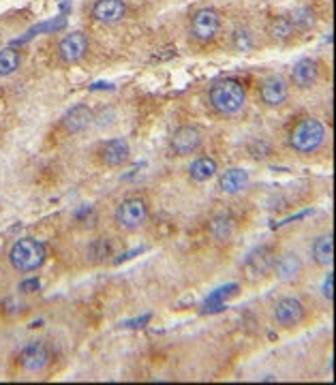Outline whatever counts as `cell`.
I'll use <instances>...</instances> for the list:
<instances>
[{
	"label": "cell",
	"mask_w": 336,
	"mask_h": 385,
	"mask_svg": "<svg viewBox=\"0 0 336 385\" xmlns=\"http://www.w3.org/2000/svg\"><path fill=\"white\" fill-rule=\"evenodd\" d=\"M234 231V221L229 217H225V214H221V217H217L213 221V234L217 240H227Z\"/></svg>",
	"instance_id": "obj_22"
},
{
	"label": "cell",
	"mask_w": 336,
	"mask_h": 385,
	"mask_svg": "<svg viewBox=\"0 0 336 385\" xmlns=\"http://www.w3.org/2000/svg\"><path fill=\"white\" fill-rule=\"evenodd\" d=\"M313 259L321 268L332 266V262H334V238H332V234L319 236L315 240V244H313Z\"/></svg>",
	"instance_id": "obj_19"
},
{
	"label": "cell",
	"mask_w": 336,
	"mask_h": 385,
	"mask_svg": "<svg viewBox=\"0 0 336 385\" xmlns=\"http://www.w3.org/2000/svg\"><path fill=\"white\" fill-rule=\"evenodd\" d=\"M291 79L302 90L313 88V86L317 83V79H319V65H317V60H313V58L298 60L296 65H293V69H291Z\"/></svg>",
	"instance_id": "obj_13"
},
{
	"label": "cell",
	"mask_w": 336,
	"mask_h": 385,
	"mask_svg": "<svg viewBox=\"0 0 336 385\" xmlns=\"http://www.w3.org/2000/svg\"><path fill=\"white\" fill-rule=\"evenodd\" d=\"M248 171L240 169V167H234V169H227L225 174L221 176V191L227 193V195H236V193H242L244 189H248Z\"/></svg>",
	"instance_id": "obj_15"
},
{
	"label": "cell",
	"mask_w": 336,
	"mask_h": 385,
	"mask_svg": "<svg viewBox=\"0 0 336 385\" xmlns=\"http://www.w3.org/2000/svg\"><path fill=\"white\" fill-rule=\"evenodd\" d=\"M272 264H274V257L270 255V250L268 248H260L253 255H248L244 268H246L248 276H262L268 270H272Z\"/></svg>",
	"instance_id": "obj_17"
},
{
	"label": "cell",
	"mask_w": 336,
	"mask_h": 385,
	"mask_svg": "<svg viewBox=\"0 0 336 385\" xmlns=\"http://www.w3.org/2000/svg\"><path fill=\"white\" fill-rule=\"evenodd\" d=\"M127 15V5L122 0H97L93 7V18L101 24H118Z\"/></svg>",
	"instance_id": "obj_14"
},
{
	"label": "cell",
	"mask_w": 336,
	"mask_h": 385,
	"mask_svg": "<svg viewBox=\"0 0 336 385\" xmlns=\"http://www.w3.org/2000/svg\"><path fill=\"white\" fill-rule=\"evenodd\" d=\"M172 150L178 156H187L199 150L201 146V131L197 126H180L178 131L172 135Z\"/></svg>",
	"instance_id": "obj_9"
},
{
	"label": "cell",
	"mask_w": 336,
	"mask_h": 385,
	"mask_svg": "<svg viewBox=\"0 0 336 385\" xmlns=\"http://www.w3.org/2000/svg\"><path fill=\"white\" fill-rule=\"evenodd\" d=\"M129 154H131L129 144H127V140H122V137L105 142L99 150L101 163L107 165V167H122L124 163L129 161Z\"/></svg>",
	"instance_id": "obj_12"
},
{
	"label": "cell",
	"mask_w": 336,
	"mask_h": 385,
	"mask_svg": "<svg viewBox=\"0 0 336 385\" xmlns=\"http://www.w3.org/2000/svg\"><path fill=\"white\" fill-rule=\"evenodd\" d=\"M302 259L296 252H283L281 257H274V264H272V272L276 274L278 281L283 283H293L302 276Z\"/></svg>",
	"instance_id": "obj_8"
},
{
	"label": "cell",
	"mask_w": 336,
	"mask_h": 385,
	"mask_svg": "<svg viewBox=\"0 0 336 385\" xmlns=\"http://www.w3.org/2000/svg\"><path fill=\"white\" fill-rule=\"evenodd\" d=\"M20 364L28 372H41L50 364V351L41 342H30L20 351Z\"/></svg>",
	"instance_id": "obj_10"
},
{
	"label": "cell",
	"mask_w": 336,
	"mask_h": 385,
	"mask_svg": "<svg viewBox=\"0 0 336 385\" xmlns=\"http://www.w3.org/2000/svg\"><path fill=\"white\" fill-rule=\"evenodd\" d=\"M90 120H93V112L86 105H75L65 114L62 124H65V128L69 133H79L90 124Z\"/></svg>",
	"instance_id": "obj_16"
},
{
	"label": "cell",
	"mask_w": 336,
	"mask_h": 385,
	"mask_svg": "<svg viewBox=\"0 0 336 385\" xmlns=\"http://www.w3.org/2000/svg\"><path fill=\"white\" fill-rule=\"evenodd\" d=\"M217 161L215 158H210V156H199L191 163L189 167V176L191 180L195 182H208L210 178H215L217 176Z\"/></svg>",
	"instance_id": "obj_18"
},
{
	"label": "cell",
	"mask_w": 336,
	"mask_h": 385,
	"mask_svg": "<svg viewBox=\"0 0 336 385\" xmlns=\"http://www.w3.org/2000/svg\"><path fill=\"white\" fill-rule=\"evenodd\" d=\"M46 257H48V252H46L43 242H39L34 238H22L9 250V262H11L13 270H18L20 274L36 272L46 264Z\"/></svg>",
	"instance_id": "obj_2"
},
{
	"label": "cell",
	"mask_w": 336,
	"mask_h": 385,
	"mask_svg": "<svg viewBox=\"0 0 336 385\" xmlns=\"http://www.w3.org/2000/svg\"><path fill=\"white\" fill-rule=\"evenodd\" d=\"M325 140V128L315 118H304L289 133V146L300 154H313Z\"/></svg>",
	"instance_id": "obj_3"
},
{
	"label": "cell",
	"mask_w": 336,
	"mask_h": 385,
	"mask_svg": "<svg viewBox=\"0 0 336 385\" xmlns=\"http://www.w3.org/2000/svg\"><path fill=\"white\" fill-rule=\"evenodd\" d=\"M296 24H293V20L289 15H278L270 22V34L272 39L276 41H289L293 36V32H296Z\"/></svg>",
	"instance_id": "obj_20"
},
{
	"label": "cell",
	"mask_w": 336,
	"mask_h": 385,
	"mask_svg": "<svg viewBox=\"0 0 336 385\" xmlns=\"http://www.w3.org/2000/svg\"><path fill=\"white\" fill-rule=\"evenodd\" d=\"M332 287H334V274L330 272L328 278L323 281V297L328 299V302H332V295H334V293H332Z\"/></svg>",
	"instance_id": "obj_24"
},
{
	"label": "cell",
	"mask_w": 336,
	"mask_h": 385,
	"mask_svg": "<svg viewBox=\"0 0 336 385\" xmlns=\"http://www.w3.org/2000/svg\"><path fill=\"white\" fill-rule=\"evenodd\" d=\"M41 285H39V281L36 278H30V281H24L22 285H20V291H24V293H32V291H36Z\"/></svg>",
	"instance_id": "obj_25"
},
{
	"label": "cell",
	"mask_w": 336,
	"mask_h": 385,
	"mask_svg": "<svg viewBox=\"0 0 336 385\" xmlns=\"http://www.w3.org/2000/svg\"><path fill=\"white\" fill-rule=\"evenodd\" d=\"M116 225L124 231H135L148 221V205L142 197H129L116 208Z\"/></svg>",
	"instance_id": "obj_5"
},
{
	"label": "cell",
	"mask_w": 336,
	"mask_h": 385,
	"mask_svg": "<svg viewBox=\"0 0 336 385\" xmlns=\"http://www.w3.org/2000/svg\"><path fill=\"white\" fill-rule=\"evenodd\" d=\"M208 97H210V105H213L221 116H236L238 112H242V107L246 103L244 86L238 79L215 81Z\"/></svg>",
	"instance_id": "obj_1"
},
{
	"label": "cell",
	"mask_w": 336,
	"mask_h": 385,
	"mask_svg": "<svg viewBox=\"0 0 336 385\" xmlns=\"http://www.w3.org/2000/svg\"><path fill=\"white\" fill-rule=\"evenodd\" d=\"M20 67V54L13 48H5L0 52V77H7L15 73Z\"/></svg>",
	"instance_id": "obj_21"
},
{
	"label": "cell",
	"mask_w": 336,
	"mask_h": 385,
	"mask_svg": "<svg viewBox=\"0 0 336 385\" xmlns=\"http://www.w3.org/2000/svg\"><path fill=\"white\" fill-rule=\"evenodd\" d=\"M221 30V13L213 7H201L191 15V36L206 46L215 41Z\"/></svg>",
	"instance_id": "obj_4"
},
{
	"label": "cell",
	"mask_w": 336,
	"mask_h": 385,
	"mask_svg": "<svg viewBox=\"0 0 336 385\" xmlns=\"http://www.w3.org/2000/svg\"><path fill=\"white\" fill-rule=\"evenodd\" d=\"M234 46H236V50L246 52V50L253 48V36L248 34V30H236L234 32Z\"/></svg>",
	"instance_id": "obj_23"
},
{
	"label": "cell",
	"mask_w": 336,
	"mask_h": 385,
	"mask_svg": "<svg viewBox=\"0 0 336 385\" xmlns=\"http://www.w3.org/2000/svg\"><path fill=\"white\" fill-rule=\"evenodd\" d=\"M88 36L83 34V32H71V34H67V36H62L60 39V43H58V56H60V60L62 62H67V65H75V62H79L83 56L88 54Z\"/></svg>",
	"instance_id": "obj_6"
},
{
	"label": "cell",
	"mask_w": 336,
	"mask_h": 385,
	"mask_svg": "<svg viewBox=\"0 0 336 385\" xmlns=\"http://www.w3.org/2000/svg\"><path fill=\"white\" fill-rule=\"evenodd\" d=\"M289 97V86L283 77L270 75L262 81V101L268 107H278L287 101Z\"/></svg>",
	"instance_id": "obj_11"
},
{
	"label": "cell",
	"mask_w": 336,
	"mask_h": 385,
	"mask_svg": "<svg viewBox=\"0 0 336 385\" xmlns=\"http://www.w3.org/2000/svg\"><path fill=\"white\" fill-rule=\"evenodd\" d=\"M274 319L283 327H293L304 319V304L298 297H283L274 306Z\"/></svg>",
	"instance_id": "obj_7"
}]
</instances>
